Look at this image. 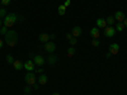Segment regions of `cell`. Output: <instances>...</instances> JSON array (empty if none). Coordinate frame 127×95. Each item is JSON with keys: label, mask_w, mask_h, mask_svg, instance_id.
I'll return each mask as SVG.
<instances>
[{"label": "cell", "mask_w": 127, "mask_h": 95, "mask_svg": "<svg viewBox=\"0 0 127 95\" xmlns=\"http://www.w3.org/2000/svg\"><path fill=\"white\" fill-rule=\"evenodd\" d=\"M5 37V43L10 47V48H14L17 46V42H18V33L15 30H8L6 34L4 36Z\"/></svg>", "instance_id": "6da1fadb"}, {"label": "cell", "mask_w": 127, "mask_h": 95, "mask_svg": "<svg viewBox=\"0 0 127 95\" xmlns=\"http://www.w3.org/2000/svg\"><path fill=\"white\" fill-rule=\"evenodd\" d=\"M17 20H18V15L17 14H14V13L6 14V17L3 19V25H5L6 28H12Z\"/></svg>", "instance_id": "7a4b0ae2"}, {"label": "cell", "mask_w": 127, "mask_h": 95, "mask_svg": "<svg viewBox=\"0 0 127 95\" xmlns=\"http://www.w3.org/2000/svg\"><path fill=\"white\" fill-rule=\"evenodd\" d=\"M24 80H26V84L27 85H31V86H33L37 79H36V75H34V72H28L27 75L24 76Z\"/></svg>", "instance_id": "3957f363"}, {"label": "cell", "mask_w": 127, "mask_h": 95, "mask_svg": "<svg viewBox=\"0 0 127 95\" xmlns=\"http://www.w3.org/2000/svg\"><path fill=\"white\" fill-rule=\"evenodd\" d=\"M116 32H117V30H116V28L113 25H107L104 28V36L107 38H112V37H114Z\"/></svg>", "instance_id": "277c9868"}, {"label": "cell", "mask_w": 127, "mask_h": 95, "mask_svg": "<svg viewBox=\"0 0 127 95\" xmlns=\"http://www.w3.org/2000/svg\"><path fill=\"white\" fill-rule=\"evenodd\" d=\"M33 62H34V65H36V66H38V67H42V66L45 65L46 60H45V57H43V56L37 55V56H34V57H33Z\"/></svg>", "instance_id": "5b68a950"}, {"label": "cell", "mask_w": 127, "mask_h": 95, "mask_svg": "<svg viewBox=\"0 0 127 95\" xmlns=\"http://www.w3.org/2000/svg\"><path fill=\"white\" fill-rule=\"evenodd\" d=\"M45 49L48 52V53H54L56 51V45L54 43V41H48L47 43H45Z\"/></svg>", "instance_id": "8992f818"}, {"label": "cell", "mask_w": 127, "mask_h": 95, "mask_svg": "<svg viewBox=\"0 0 127 95\" xmlns=\"http://www.w3.org/2000/svg\"><path fill=\"white\" fill-rule=\"evenodd\" d=\"M34 67H36V65H34L33 60H27V61L24 62V69H26L28 72H33V71H34Z\"/></svg>", "instance_id": "52a82bcc"}, {"label": "cell", "mask_w": 127, "mask_h": 95, "mask_svg": "<svg viewBox=\"0 0 127 95\" xmlns=\"http://www.w3.org/2000/svg\"><path fill=\"white\" fill-rule=\"evenodd\" d=\"M109 53L112 55V56H116L120 52V45L118 43H112L111 46H109Z\"/></svg>", "instance_id": "ba28073f"}, {"label": "cell", "mask_w": 127, "mask_h": 95, "mask_svg": "<svg viewBox=\"0 0 127 95\" xmlns=\"http://www.w3.org/2000/svg\"><path fill=\"white\" fill-rule=\"evenodd\" d=\"M13 67H14L17 71H20V70L24 69V63L20 61V60H15V61L13 62Z\"/></svg>", "instance_id": "9c48e42d"}, {"label": "cell", "mask_w": 127, "mask_h": 95, "mask_svg": "<svg viewBox=\"0 0 127 95\" xmlns=\"http://www.w3.org/2000/svg\"><path fill=\"white\" fill-rule=\"evenodd\" d=\"M125 14L121 12V10H118V12H116V14H114V19L117 20L118 23H123V20H125Z\"/></svg>", "instance_id": "30bf717a"}, {"label": "cell", "mask_w": 127, "mask_h": 95, "mask_svg": "<svg viewBox=\"0 0 127 95\" xmlns=\"http://www.w3.org/2000/svg\"><path fill=\"white\" fill-rule=\"evenodd\" d=\"M99 36H100V30H99V28H98V27H97V28H92V29H90V37H92V38L98 39V38H99Z\"/></svg>", "instance_id": "8fae6325"}, {"label": "cell", "mask_w": 127, "mask_h": 95, "mask_svg": "<svg viewBox=\"0 0 127 95\" xmlns=\"http://www.w3.org/2000/svg\"><path fill=\"white\" fill-rule=\"evenodd\" d=\"M81 32H83V30H81L80 27H74V28L71 29V34H72V37L76 38V37H80V36H81Z\"/></svg>", "instance_id": "7c38bea8"}, {"label": "cell", "mask_w": 127, "mask_h": 95, "mask_svg": "<svg viewBox=\"0 0 127 95\" xmlns=\"http://www.w3.org/2000/svg\"><path fill=\"white\" fill-rule=\"evenodd\" d=\"M38 39H39V42H42V43H47L48 41H51L50 39V34H47V33H41Z\"/></svg>", "instance_id": "4fadbf2b"}, {"label": "cell", "mask_w": 127, "mask_h": 95, "mask_svg": "<svg viewBox=\"0 0 127 95\" xmlns=\"http://www.w3.org/2000/svg\"><path fill=\"white\" fill-rule=\"evenodd\" d=\"M47 81H48V77L45 75V73H41L39 77H38V84L39 85H46Z\"/></svg>", "instance_id": "5bb4252c"}, {"label": "cell", "mask_w": 127, "mask_h": 95, "mask_svg": "<svg viewBox=\"0 0 127 95\" xmlns=\"http://www.w3.org/2000/svg\"><path fill=\"white\" fill-rule=\"evenodd\" d=\"M108 24H107V22H105V19H103V18H98L97 19V27L98 28H105Z\"/></svg>", "instance_id": "9a60e30c"}, {"label": "cell", "mask_w": 127, "mask_h": 95, "mask_svg": "<svg viewBox=\"0 0 127 95\" xmlns=\"http://www.w3.org/2000/svg\"><path fill=\"white\" fill-rule=\"evenodd\" d=\"M57 12H59V15H61V17H64L66 14V6L64 5V4H61V5H59V8H57Z\"/></svg>", "instance_id": "2e32d148"}, {"label": "cell", "mask_w": 127, "mask_h": 95, "mask_svg": "<svg viewBox=\"0 0 127 95\" xmlns=\"http://www.w3.org/2000/svg\"><path fill=\"white\" fill-rule=\"evenodd\" d=\"M47 62L50 63V65H54V63L57 62V57H56L55 55H50L48 58H47Z\"/></svg>", "instance_id": "e0dca14e"}, {"label": "cell", "mask_w": 127, "mask_h": 95, "mask_svg": "<svg viewBox=\"0 0 127 95\" xmlns=\"http://www.w3.org/2000/svg\"><path fill=\"white\" fill-rule=\"evenodd\" d=\"M75 48H74V46H71L70 48H67V57H74V55H75Z\"/></svg>", "instance_id": "ac0fdd59"}, {"label": "cell", "mask_w": 127, "mask_h": 95, "mask_svg": "<svg viewBox=\"0 0 127 95\" xmlns=\"http://www.w3.org/2000/svg\"><path fill=\"white\" fill-rule=\"evenodd\" d=\"M114 28H116V30H117V32H122L126 27H125V24H123V23H117Z\"/></svg>", "instance_id": "d6986e66"}, {"label": "cell", "mask_w": 127, "mask_h": 95, "mask_svg": "<svg viewBox=\"0 0 127 95\" xmlns=\"http://www.w3.org/2000/svg\"><path fill=\"white\" fill-rule=\"evenodd\" d=\"M114 17H112V15H109V17H107V19H105V22H107V24L108 25H113V23H114Z\"/></svg>", "instance_id": "ffe728a7"}, {"label": "cell", "mask_w": 127, "mask_h": 95, "mask_svg": "<svg viewBox=\"0 0 127 95\" xmlns=\"http://www.w3.org/2000/svg\"><path fill=\"white\" fill-rule=\"evenodd\" d=\"M6 10L4 9V8H1V9H0V19H4L5 17H6Z\"/></svg>", "instance_id": "44dd1931"}, {"label": "cell", "mask_w": 127, "mask_h": 95, "mask_svg": "<svg viewBox=\"0 0 127 95\" xmlns=\"http://www.w3.org/2000/svg\"><path fill=\"white\" fill-rule=\"evenodd\" d=\"M99 45H100L99 39H95V38H93V39H92V46H93V47H98Z\"/></svg>", "instance_id": "7402d4cb"}, {"label": "cell", "mask_w": 127, "mask_h": 95, "mask_svg": "<svg viewBox=\"0 0 127 95\" xmlns=\"http://www.w3.org/2000/svg\"><path fill=\"white\" fill-rule=\"evenodd\" d=\"M6 32H8V28H6L5 25H1V27H0V34L5 36V34H6Z\"/></svg>", "instance_id": "603a6c76"}, {"label": "cell", "mask_w": 127, "mask_h": 95, "mask_svg": "<svg viewBox=\"0 0 127 95\" xmlns=\"http://www.w3.org/2000/svg\"><path fill=\"white\" fill-rule=\"evenodd\" d=\"M5 58H6V62H8V63H10V65H13V62L15 61V60H13V56H12V55H8Z\"/></svg>", "instance_id": "cb8c5ba5"}, {"label": "cell", "mask_w": 127, "mask_h": 95, "mask_svg": "<svg viewBox=\"0 0 127 95\" xmlns=\"http://www.w3.org/2000/svg\"><path fill=\"white\" fill-rule=\"evenodd\" d=\"M23 91H24V94H29V93L32 91V86H31V85H26V86L23 88Z\"/></svg>", "instance_id": "d4e9b609"}, {"label": "cell", "mask_w": 127, "mask_h": 95, "mask_svg": "<svg viewBox=\"0 0 127 95\" xmlns=\"http://www.w3.org/2000/svg\"><path fill=\"white\" fill-rule=\"evenodd\" d=\"M69 43H70V46H75V45L78 43V39H76L75 37H72V38L69 41Z\"/></svg>", "instance_id": "484cf974"}, {"label": "cell", "mask_w": 127, "mask_h": 95, "mask_svg": "<svg viewBox=\"0 0 127 95\" xmlns=\"http://www.w3.org/2000/svg\"><path fill=\"white\" fill-rule=\"evenodd\" d=\"M0 3H1V5H4V6H8L10 4V0H0Z\"/></svg>", "instance_id": "4316f807"}, {"label": "cell", "mask_w": 127, "mask_h": 95, "mask_svg": "<svg viewBox=\"0 0 127 95\" xmlns=\"http://www.w3.org/2000/svg\"><path fill=\"white\" fill-rule=\"evenodd\" d=\"M64 5H65L66 8H67V6H70V5H71V0H65V3H64Z\"/></svg>", "instance_id": "83f0119b"}, {"label": "cell", "mask_w": 127, "mask_h": 95, "mask_svg": "<svg viewBox=\"0 0 127 95\" xmlns=\"http://www.w3.org/2000/svg\"><path fill=\"white\" fill-rule=\"evenodd\" d=\"M65 38H66V39H67V41H70V39H71V38H72V34H71V33H67V34H66V36H65Z\"/></svg>", "instance_id": "f1b7e54d"}, {"label": "cell", "mask_w": 127, "mask_h": 95, "mask_svg": "<svg viewBox=\"0 0 127 95\" xmlns=\"http://www.w3.org/2000/svg\"><path fill=\"white\" fill-rule=\"evenodd\" d=\"M38 86H39V84H34L32 88H33V90H38Z\"/></svg>", "instance_id": "f546056e"}, {"label": "cell", "mask_w": 127, "mask_h": 95, "mask_svg": "<svg viewBox=\"0 0 127 95\" xmlns=\"http://www.w3.org/2000/svg\"><path fill=\"white\" fill-rule=\"evenodd\" d=\"M18 20H20V22H22V20H24V17H23V15H19V17H18Z\"/></svg>", "instance_id": "4dcf8cb0"}, {"label": "cell", "mask_w": 127, "mask_h": 95, "mask_svg": "<svg viewBox=\"0 0 127 95\" xmlns=\"http://www.w3.org/2000/svg\"><path fill=\"white\" fill-rule=\"evenodd\" d=\"M45 71V69H37V72H39V73H42Z\"/></svg>", "instance_id": "1f68e13d"}, {"label": "cell", "mask_w": 127, "mask_h": 95, "mask_svg": "<svg viewBox=\"0 0 127 95\" xmlns=\"http://www.w3.org/2000/svg\"><path fill=\"white\" fill-rule=\"evenodd\" d=\"M55 38H56L55 34H50V39H55Z\"/></svg>", "instance_id": "d6a6232c"}, {"label": "cell", "mask_w": 127, "mask_h": 95, "mask_svg": "<svg viewBox=\"0 0 127 95\" xmlns=\"http://www.w3.org/2000/svg\"><path fill=\"white\" fill-rule=\"evenodd\" d=\"M123 24H125V27H127V18H125V20H123Z\"/></svg>", "instance_id": "836d02e7"}, {"label": "cell", "mask_w": 127, "mask_h": 95, "mask_svg": "<svg viewBox=\"0 0 127 95\" xmlns=\"http://www.w3.org/2000/svg\"><path fill=\"white\" fill-rule=\"evenodd\" d=\"M3 48V39H0V49Z\"/></svg>", "instance_id": "e575fe53"}, {"label": "cell", "mask_w": 127, "mask_h": 95, "mask_svg": "<svg viewBox=\"0 0 127 95\" xmlns=\"http://www.w3.org/2000/svg\"><path fill=\"white\" fill-rule=\"evenodd\" d=\"M111 56H112V55H111V53H109V52H108V53H107V55H105V57H107V58H109V57H111Z\"/></svg>", "instance_id": "d590c367"}, {"label": "cell", "mask_w": 127, "mask_h": 95, "mask_svg": "<svg viewBox=\"0 0 127 95\" xmlns=\"http://www.w3.org/2000/svg\"><path fill=\"white\" fill-rule=\"evenodd\" d=\"M3 25V19H0V27Z\"/></svg>", "instance_id": "8d00e7d4"}, {"label": "cell", "mask_w": 127, "mask_h": 95, "mask_svg": "<svg viewBox=\"0 0 127 95\" xmlns=\"http://www.w3.org/2000/svg\"><path fill=\"white\" fill-rule=\"evenodd\" d=\"M52 95H61V94H59V93H54V94H52Z\"/></svg>", "instance_id": "74e56055"}, {"label": "cell", "mask_w": 127, "mask_h": 95, "mask_svg": "<svg viewBox=\"0 0 127 95\" xmlns=\"http://www.w3.org/2000/svg\"><path fill=\"white\" fill-rule=\"evenodd\" d=\"M23 95H28V94H23Z\"/></svg>", "instance_id": "f35d334b"}]
</instances>
